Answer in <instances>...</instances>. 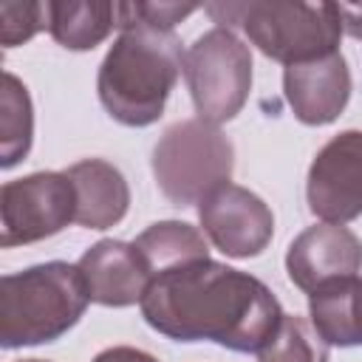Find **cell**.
Listing matches in <instances>:
<instances>
[{
  "mask_svg": "<svg viewBox=\"0 0 362 362\" xmlns=\"http://www.w3.org/2000/svg\"><path fill=\"white\" fill-rule=\"evenodd\" d=\"M139 308L144 322L167 339H206L238 354H257L283 320L263 280L212 257L158 272Z\"/></svg>",
  "mask_w": 362,
  "mask_h": 362,
  "instance_id": "1",
  "label": "cell"
},
{
  "mask_svg": "<svg viewBox=\"0 0 362 362\" xmlns=\"http://www.w3.org/2000/svg\"><path fill=\"white\" fill-rule=\"evenodd\" d=\"M105 54L96 76L102 107L127 127L161 119L170 90L184 74V51L175 31L127 23Z\"/></svg>",
  "mask_w": 362,
  "mask_h": 362,
  "instance_id": "2",
  "label": "cell"
},
{
  "mask_svg": "<svg viewBox=\"0 0 362 362\" xmlns=\"http://www.w3.org/2000/svg\"><path fill=\"white\" fill-rule=\"evenodd\" d=\"M90 303L76 263L48 260L0 277V345L6 351L54 342Z\"/></svg>",
  "mask_w": 362,
  "mask_h": 362,
  "instance_id": "3",
  "label": "cell"
},
{
  "mask_svg": "<svg viewBox=\"0 0 362 362\" xmlns=\"http://www.w3.org/2000/svg\"><path fill=\"white\" fill-rule=\"evenodd\" d=\"M204 11L221 28H243L249 42L269 59L288 65L314 62L339 51L342 20L337 3L249 0L209 3Z\"/></svg>",
  "mask_w": 362,
  "mask_h": 362,
  "instance_id": "4",
  "label": "cell"
},
{
  "mask_svg": "<svg viewBox=\"0 0 362 362\" xmlns=\"http://www.w3.org/2000/svg\"><path fill=\"white\" fill-rule=\"evenodd\" d=\"M235 147L204 119H184L164 130L153 147V175L158 189L175 206L204 201L218 187L229 184Z\"/></svg>",
  "mask_w": 362,
  "mask_h": 362,
  "instance_id": "5",
  "label": "cell"
},
{
  "mask_svg": "<svg viewBox=\"0 0 362 362\" xmlns=\"http://www.w3.org/2000/svg\"><path fill=\"white\" fill-rule=\"evenodd\" d=\"M184 79L198 119L223 124L235 119L252 90V51L232 28L204 31L184 54Z\"/></svg>",
  "mask_w": 362,
  "mask_h": 362,
  "instance_id": "6",
  "label": "cell"
},
{
  "mask_svg": "<svg viewBox=\"0 0 362 362\" xmlns=\"http://www.w3.org/2000/svg\"><path fill=\"white\" fill-rule=\"evenodd\" d=\"M76 221V192L68 173H31L0 187V246H25Z\"/></svg>",
  "mask_w": 362,
  "mask_h": 362,
  "instance_id": "7",
  "label": "cell"
},
{
  "mask_svg": "<svg viewBox=\"0 0 362 362\" xmlns=\"http://www.w3.org/2000/svg\"><path fill=\"white\" fill-rule=\"evenodd\" d=\"M305 198L322 223H348L362 215V130H342L320 147L308 167Z\"/></svg>",
  "mask_w": 362,
  "mask_h": 362,
  "instance_id": "8",
  "label": "cell"
},
{
  "mask_svg": "<svg viewBox=\"0 0 362 362\" xmlns=\"http://www.w3.org/2000/svg\"><path fill=\"white\" fill-rule=\"evenodd\" d=\"M198 221L212 246L235 260L257 257L274 235L269 204L238 184H223L198 201Z\"/></svg>",
  "mask_w": 362,
  "mask_h": 362,
  "instance_id": "9",
  "label": "cell"
},
{
  "mask_svg": "<svg viewBox=\"0 0 362 362\" xmlns=\"http://www.w3.org/2000/svg\"><path fill=\"white\" fill-rule=\"evenodd\" d=\"M362 269V240L342 223H314L303 229L286 252L288 280L314 294L337 280L356 277Z\"/></svg>",
  "mask_w": 362,
  "mask_h": 362,
  "instance_id": "10",
  "label": "cell"
},
{
  "mask_svg": "<svg viewBox=\"0 0 362 362\" xmlns=\"http://www.w3.org/2000/svg\"><path fill=\"white\" fill-rule=\"evenodd\" d=\"M283 93L297 122L311 127L331 124L351 99V71L345 57L337 51L314 62L288 65L283 71Z\"/></svg>",
  "mask_w": 362,
  "mask_h": 362,
  "instance_id": "11",
  "label": "cell"
},
{
  "mask_svg": "<svg viewBox=\"0 0 362 362\" xmlns=\"http://www.w3.org/2000/svg\"><path fill=\"white\" fill-rule=\"evenodd\" d=\"M79 272L88 283L90 303L107 305V308H127L133 303H141L153 272L136 243L105 238L85 249L79 257Z\"/></svg>",
  "mask_w": 362,
  "mask_h": 362,
  "instance_id": "12",
  "label": "cell"
},
{
  "mask_svg": "<svg viewBox=\"0 0 362 362\" xmlns=\"http://www.w3.org/2000/svg\"><path fill=\"white\" fill-rule=\"evenodd\" d=\"M68 178L76 192V223L85 229L116 226L130 206V187L119 167L105 158H85L71 164Z\"/></svg>",
  "mask_w": 362,
  "mask_h": 362,
  "instance_id": "13",
  "label": "cell"
},
{
  "mask_svg": "<svg viewBox=\"0 0 362 362\" xmlns=\"http://www.w3.org/2000/svg\"><path fill=\"white\" fill-rule=\"evenodd\" d=\"M308 314L328 345H362V277H345L308 294Z\"/></svg>",
  "mask_w": 362,
  "mask_h": 362,
  "instance_id": "14",
  "label": "cell"
},
{
  "mask_svg": "<svg viewBox=\"0 0 362 362\" xmlns=\"http://www.w3.org/2000/svg\"><path fill=\"white\" fill-rule=\"evenodd\" d=\"M119 28V3L54 0L48 3V31L68 51H90Z\"/></svg>",
  "mask_w": 362,
  "mask_h": 362,
  "instance_id": "15",
  "label": "cell"
},
{
  "mask_svg": "<svg viewBox=\"0 0 362 362\" xmlns=\"http://www.w3.org/2000/svg\"><path fill=\"white\" fill-rule=\"evenodd\" d=\"M133 243L141 252V257L147 260L153 277L158 272H164V269H173V266L189 263V260L209 257V249H206L204 235L195 226L184 223V221H158V223H150Z\"/></svg>",
  "mask_w": 362,
  "mask_h": 362,
  "instance_id": "16",
  "label": "cell"
},
{
  "mask_svg": "<svg viewBox=\"0 0 362 362\" xmlns=\"http://www.w3.org/2000/svg\"><path fill=\"white\" fill-rule=\"evenodd\" d=\"M34 139V107L28 88L11 74L3 71L0 88V167L11 170L31 150Z\"/></svg>",
  "mask_w": 362,
  "mask_h": 362,
  "instance_id": "17",
  "label": "cell"
},
{
  "mask_svg": "<svg viewBox=\"0 0 362 362\" xmlns=\"http://www.w3.org/2000/svg\"><path fill=\"white\" fill-rule=\"evenodd\" d=\"M257 362H328V342L317 334L311 320L283 314L277 331L257 351Z\"/></svg>",
  "mask_w": 362,
  "mask_h": 362,
  "instance_id": "18",
  "label": "cell"
},
{
  "mask_svg": "<svg viewBox=\"0 0 362 362\" xmlns=\"http://www.w3.org/2000/svg\"><path fill=\"white\" fill-rule=\"evenodd\" d=\"M48 28V3H0V42L3 48H14L31 40L37 31Z\"/></svg>",
  "mask_w": 362,
  "mask_h": 362,
  "instance_id": "19",
  "label": "cell"
},
{
  "mask_svg": "<svg viewBox=\"0 0 362 362\" xmlns=\"http://www.w3.org/2000/svg\"><path fill=\"white\" fill-rule=\"evenodd\" d=\"M93 362H158L153 354L141 351V348H130V345H113L105 348L93 356Z\"/></svg>",
  "mask_w": 362,
  "mask_h": 362,
  "instance_id": "20",
  "label": "cell"
},
{
  "mask_svg": "<svg viewBox=\"0 0 362 362\" xmlns=\"http://www.w3.org/2000/svg\"><path fill=\"white\" fill-rule=\"evenodd\" d=\"M337 11H339V20H342V31H348L356 40H362V6L337 3Z\"/></svg>",
  "mask_w": 362,
  "mask_h": 362,
  "instance_id": "21",
  "label": "cell"
},
{
  "mask_svg": "<svg viewBox=\"0 0 362 362\" xmlns=\"http://www.w3.org/2000/svg\"><path fill=\"white\" fill-rule=\"evenodd\" d=\"M17 362H48V359H17Z\"/></svg>",
  "mask_w": 362,
  "mask_h": 362,
  "instance_id": "22",
  "label": "cell"
}]
</instances>
